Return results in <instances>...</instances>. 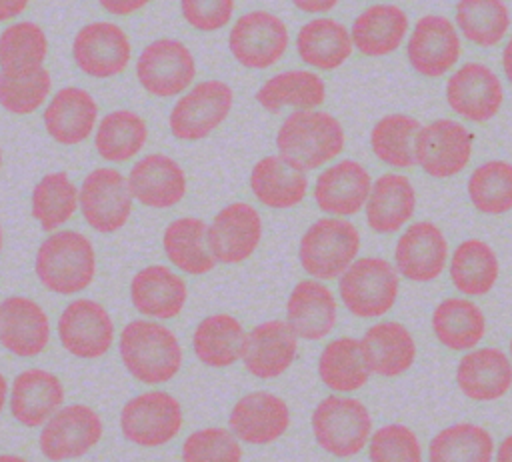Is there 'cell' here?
Returning <instances> with one entry per match:
<instances>
[{
  "label": "cell",
  "instance_id": "cell-1",
  "mask_svg": "<svg viewBox=\"0 0 512 462\" xmlns=\"http://www.w3.org/2000/svg\"><path fill=\"white\" fill-rule=\"evenodd\" d=\"M118 352L128 374L144 384L168 382L182 368V346L160 322H128L120 332Z\"/></svg>",
  "mask_w": 512,
  "mask_h": 462
},
{
  "label": "cell",
  "instance_id": "cell-2",
  "mask_svg": "<svg viewBox=\"0 0 512 462\" xmlns=\"http://www.w3.org/2000/svg\"><path fill=\"white\" fill-rule=\"evenodd\" d=\"M278 154L304 172L334 160L344 148V128L328 112L294 110L278 128Z\"/></svg>",
  "mask_w": 512,
  "mask_h": 462
},
{
  "label": "cell",
  "instance_id": "cell-3",
  "mask_svg": "<svg viewBox=\"0 0 512 462\" xmlns=\"http://www.w3.org/2000/svg\"><path fill=\"white\" fill-rule=\"evenodd\" d=\"M36 276L40 284L62 296H72L90 286L96 276L92 242L76 230L50 234L36 252Z\"/></svg>",
  "mask_w": 512,
  "mask_h": 462
},
{
  "label": "cell",
  "instance_id": "cell-4",
  "mask_svg": "<svg viewBox=\"0 0 512 462\" xmlns=\"http://www.w3.org/2000/svg\"><path fill=\"white\" fill-rule=\"evenodd\" d=\"M372 432L368 408L352 396H326L312 412L316 444L336 456L352 458L364 450Z\"/></svg>",
  "mask_w": 512,
  "mask_h": 462
},
{
  "label": "cell",
  "instance_id": "cell-5",
  "mask_svg": "<svg viewBox=\"0 0 512 462\" xmlns=\"http://www.w3.org/2000/svg\"><path fill=\"white\" fill-rule=\"evenodd\" d=\"M360 250L358 228L346 218H320L300 238V264L318 280L340 278Z\"/></svg>",
  "mask_w": 512,
  "mask_h": 462
},
{
  "label": "cell",
  "instance_id": "cell-6",
  "mask_svg": "<svg viewBox=\"0 0 512 462\" xmlns=\"http://www.w3.org/2000/svg\"><path fill=\"white\" fill-rule=\"evenodd\" d=\"M400 280L394 266L378 256L358 258L340 276L338 294L358 318H378L392 310Z\"/></svg>",
  "mask_w": 512,
  "mask_h": 462
},
{
  "label": "cell",
  "instance_id": "cell-7",
  "mask_svg": "<svg viewBox=\"0 0 512 462\" xmlns=\"http://www.w3.org/2000/svg\"><path fill=\"white\" fill-rule=\"evenodd\" d=\"M232 88L222 80H204L182 94L170 110L168 126L174 138L196 142L212 134L230 114Z\"/></svg>",
  "mask_w": 512,
  "mask_h": 462
},
{
  "label": "cell",
  "instance_id": "cell-8",
  "mask_svg": "<svg viewBox=\"0 0 512 462\" xmlns=\"http://www.w3.org/2000/svg\"><path fill=\"white\" fill-rule=\"evenodd\" d=\"M120 430L132 444L144 448L164 446L182 430L180 402L162 390L142 392L124 404Z\"/></svg>",
  "mask_w": 512,
  "mask_h": 462
},
{
  "label": "cell",
  "instance_id": "cell-9",
  "mask_svg": "<svg viewBox=\"0 0 512 462\" xmlns=\"http://www.w3.org/2000/svg\"><path fill=\"white\" fill-rule=\"evenodd\" d=\"M288 28L272 12L252 10L242 14L228 34L234 60L248 70H266L288 50Z\"/></svg>",
  "mask_w": 512,
  "mask_h": 462
},
{
  "label": "cell",
  "instance_id": "cell-10",
  "mask_svg": "<svg viewBox=\"0 0 512 462\" xmlns=\"http://www.w3.org/2000/svg\"><path fill=\"white\" fill-rule=\"evenodd\" d=\"M134 194L116 168H94L80 186V212L90 228L112 234L124 228L132 212Z\"/></svg>",
  "mask_w": 512,
  "mask_h": 462
},
{
  "label": "cell",
  "instance_id": "cell-11",
  "mask_svg": "<svg viewBox=\"0 0 512 462\" xmlns=\"http://www.w3.org/2000/svg\"><path fill=\"white\" fill-rule=\"evenodd\" d=\"M196 76V60L186 44L174 38L150 42L136 60L140 86L158 98H172L184 92Z\"/></svg>",
  "mask_w": 512,
  "mask_h": 462
},
{
  "label": "cell",
  "instance_id": "cell-12",
  "mask_svg": "<svg viewBox=\"0 0 512 462\" xmlns=\"http://www.w3.org/2000/svg\"><path fill=\"white\" fill-rule=\"evenodd\" d=\"M472 148L474 136L464 124L440 118L420 128L416 164L432 178H452L468 166Z\"/></svg>",
  "mask_w": 512,
  "mask_h": 462
},
{
  "label": "cell",
  "instance_id": "cell-13",
  "mask_svg": "<svg viewBox=\"0 0 512 462\" xmlns=\"http://www.w3.org/2000/svg\"><path fill=\"white\" fill-rule=\"evenodd\" d=\"M102 430V418L94 408L68 404L42 426L38 438L40 452L48 460L80 458L100 442Z\"/></svg>",
  "mask_w": 512,
  "mask_h": 462
},
{
  "label": "cell",
  "instance_id": "cell-14",
  "mask_svg": "<svg viewBox=\"0 0 512 462\" xmlns=\"http://www.w3.org/2000/svg\"><path fill=\"white\" fill-rule=\"evenodd\" d=\"M58 336L66 352L82 360L102 358L114 342L108 310L90 298L72 300L58 318Z\"/></svg>",
  "mask_w": 512,
  "mask_h": 462
},
{
  "label": "cell",
  "instance_id": "cell-15",
  "mask_svg": "<svg viewBox=\"0 0 512 462\" xmlns=\"http://www.w3.org/2000/svg\"><path fill=\"white\" fill-rule=\"evenodd\" d=\"M72 56L84 74L92 78H112L126 70L132 44L118 24L98 20L78 30L72 42Z\"/></svg>",
  "mask_w": 512,
  "mask_h": 462
},
{
  "label": "cell",
  "instance_id": "cell-16",
  "mask_svg": "<svg viewBox=\"0 0 512 462\" xmlns=\"http://www.w3.org/2000/svg\"><path fill=\"white\" fill-rule=\"evenodd\" d=\"M446 102L460 118L482 124L500 112L504 88L492 68L468 62L448 78Z\"/></svg>",
  "mask_w": 512,
  "mask_h": 462
},
{
  "label": "cell",
  "instance_id": "cell-17",
  "mask_svg": "<svg viewBox=\"0 0 512 462\" xmlns=\"http://www.w3.org/2000/svg\"><path fill=\"white\" fill-rule=\"evenodd\" d=\"M460 52L462 44L456 26L440 14L418 18L406 46L410 66L424 78L444 76L456 66Z\"/></svg>",
  "mask_w": 512,
  "mask_h": 462
},
{
  "label": "cell",
  "instance_id": "cell-18",
  "mask_svg": "<svg viewBox=\"0 0 512 462\" xmlns=\"http://www.w3.org/2000/svg\"><path fill=\"white\" fill-rule=\"evenodd\" d=\"M396 270L412 282L436 280L448 262V242L444 232L428 220L410 224L396 242Z\"/></svg>",
  "mask_w": 512,
  "mask_h": 462
},
{
  "label": "cell",
  "instance_id": "cell-19",
  "mask_svg": "<svg viewBox=\"0 0 512 462\" xmlns=\"http://www.w3.org/2000/svg\"><path fill=\"white\" fill-rule=\"evenodd\" d=\"M296 352L298 336L292 326L284 320H266L246 334L242 362L252 376L270 380L292 366Z\"/></svg>",
  "mask_w": 512,
  "mask_h": 462
},
{
  "label": "cell",
  "instance_id": "cell-20",
  "mask_svg": "<svg viewBox=\"0 0 512 462\" xmlns=\"http://www.w3.org/2000/svg\"><path fill=\"white\" fill-rule=\"evenodd\" d=\"M208 236L218 262L240 264L248 260L260 244V214L248 202H232L214 216Z\"/></svg>",
  "mask_w": 512,
  "mask_h": 462
},
{
  "label": "cell",
  "instance_id": "cell-21",
  "mask_svg": "<svg viewBox=\"0 0 512 462\" xmlns=\"http://www.w3.org/2000/svg\"><path fill=\"white\" fill-rule=\"evenodd\" d=\"M230 430L246 444L264 446L278 440L290 426L288 404L266 390L242 396L230 410Z\"/></svg>",
  "mask_w": 512,
  "mask_h": 462
},
{
  "label": "cell",
  "instance_id": "cell-22",
  "mask_svg": "<svg viewBox=\"0 0 512 462\" xmlns=\"http://www.w3.org/2000/svg\"><path fill=\"white\" fill-rule=\"evenodd\" d=\"M372 178L356 160H340L328 166L314 184L316 206L332 216L358 214L370 196Z\"/></svg>",
  "mask_w": 512,
  "mask_h": 462
},
{
  "label": "cell",
  "instance_id": "cell-23",
  "mask_svg": "<svg viewBox=\"0 0 512 462\" xmlns=\"http://www.w3.org/2000/svg\"><path fill=\"white\" fill-rule=\"evenodd\" d=\"M2 346L20 358H34L50 342V320L42 306L26 296H8L0 306Z\"/></svg>",
  "mask_w": 512,
  "mask_h": 462
},
{
  "label": "cell",
  "instance_id": "cell-24",
  "mask_svg": "<svg viewBox=\"0 0 512 462\" xmlns=\"http://www.w3.org/2000/svg\"><path fill=\"white\" fill-rule=\"evenodd\" d=\"M134 200L148 208H172L186 194V174L182 166L160 152L140 158L128 174Z\"/></svg>",
  "mask_w": 512,
  "mask_h": 462
},
{
  "label": "cell",
  "instance_id": "cell-25",
  "mask_svg": "<svg viewBox=\"0 0 512 462\" xmlns=\"http://www.w3.org/2000/svg\"><path fill=\"white\" fill-rule=\"evenodd\" d=\"M42 118L52 140L76 146L92 134L98 120V104L84 88L64 86L50 98Z\"/></svg>",
  "mask_w": 512,
  "mask_h": 462
},
{
  "label": "cell",
  "instance_id": "cell-26",
  "mask_svg": "<svg viewBox=\"0 0 512 462\" xmlns=\"http://www.w3.org/2000/svg\"><path fill=\"white\" fill-rule=\"evenodd\" d=\"M64 404V386L48 370L30 368L20 372L10 390V412L28 428L46 424Z\"/></svg>",
  "mask_w": 512,
  "mask_h": 462
},
{
  "label": "cell",
  "instance_id": "cell-27",
  "mask_svg": "<svg viewBox=\"0 0 512 462\" xmlns=\"http://www.w3.org/2000/svg\"><path fill=\"white\" fill-rule=\"evenodd\" d=\"M338 320V304L334 292L316 280H300L286 302V322L298 338L322 340Z\"/></svg>",
  "mask_w": 512,
  "mask_h": 462
},
{
  "label": "cell",
  "instance_id": "cell-28",
  "mask_svg": "<svg viewBox=\"0 0 512 462\" xmlns=\"http://www.w3.org/2000/svg\"><path fill=\"white\" fill-rule=\"evenodd\" d=\"M186 282L164 264H150L134 274L130 282L132 306L150 318H176L186 306Z\"/></svg>",
  "mask_w": 512,
  "mask_h": 462
},
{
  "label": "cell",
  "instance_id": "cell-29",
  "mask_svg": "<svg viewBox=\"0 0 512 462\" xmlns=\"http://www.w3.org/2000/svg\"><path fill=\"white\" fill-rule=\"evenodd\" d=\"M456 384L470 400H498L512 386V360L498 348L472 350L458 362Z\"/></svg>",
  "mask_w": 512,
  "mask_h": 462
},
{
  "label": "cell",
  "instance_id": "cell-30",
  "mask_svg": "<svg viewBox=\"0 0 512 462\" xmlns=\"http://www.w3.org/2000/svg\"><path fill=\"white\" fill-rule=\"evenodd\" d=\"M250 188L256 200L274 210L298 206L308 192L304 170L288 162L284 156H264L250 172Z\"/></svg>",
  "mask_w": 512,
  "mask_h": 462
},
{
  "label": "cell",
  "instance_id": "cell-31",
  "mask_svg": "<svg viewBox=\"0 0 512 462\" xmlns=\"http://www.w3.org/2000/svg\"><path fill=\"white\" fill-rule=\"evenodd\" d=\"M366 364L372 374L394 378L416 360V342L400 322H376L360 338Z\"/></svg>",
  "mask_w": 512,
  "mask_h": 462
},
{
  "label": "cell",
  "instance_id": "cell-32",
  "mask_svg": "<svg viewBox=\"0 0 512 462\" xmlns=\"http://www.w3.org/2000/svg\"><path fill=\"white\" fill-rule=\"evenodd\" d=\"M416 210V190L404 174L388 172L374 180L366 202V224L378 234L398 232Z\"/></svg>",
  "mask_w": 512,
  "mask_h": 462
},
{
  "label": "cell",
  "instance_id": "cell-33",
  "mask_svg": "<svg viewBox=\"0 0 512 462\" xmlns=\"http://www.w3.org/2000/svg\"><path fill=\"white\" fill-rule=\"evenodd\" d=\"M210 226L196 216L172 220L162 234V246L168 260L182 272L202 276L214 270L216 256L210 246Z\"/></svg>",
  "mask_w": 512,
  "mask_h": 462
},
{
  "label": "cell",
  "instance_id": "cell-34",
  "mask_svg": "<svg viewBox=\"0 0 512 462\" xmlns=\"http://www.w3.org/2000/svg\"><path fill=\"white\" fill-rule=\"evenodd\" d=\"M408 34V16L396 4H372L352 24L354 48L370 58L388 56Z\"/></svg>",
  "mask_w": 512,
  "mask_h": 462
},
{
  "label": "cell",
  "instance_id": "cell-35",
  "mask_svg": "<svg viewBox=\"0 0 512 462\" xmlns=\"http://www.w3.org/2000/svg\"><path fill=\"white\" fill-rule=\"evenodd\" d=\"M352 32L334 18H314L296 36V50L304 64L316 70H336L352 54Z\"/></svg>",
  "mask_w": 512,
  "mask_h": 462
},
{
  "label": "cell",
  "instance_id": "cell-36",
  "mask_svg": "<svg viewBox=\"0 0 512 462\" xmlns=\"http://www.w3.org/2000/svg\"><path fill=\"white\" fill-rule=\"evenodd\" d=\"M436 340L454 352L472 350L486 334V316L468 298H446L432 312Z\"/></svg>",
  "mask_w": 512,
  "mask_h": 462
},
{
  "label": "cell",
  "instance_id": "cell-37",
  "mask_svg": "<svg viewBox=\"0 0 512 462\" xmlns=\"http://www.w3.org/2000/svg\"><path fill=\"white\" fill-rule=\"evenodd\" d=\"M246 332L232 314H210L194 328L192 348L196 358L210 368L232 366L242 358Z\"/></svg>",
  "mask_w": 512,
  "mask_h": 462
},
{
  "label": "cell",
  "instance_id": "cell-38",
  "mask_svg": "<svg viewBox=\"0 0 512 462\" xmlns=\"http://www.w3.org/2000/svg\"><path fill=\"white\" fill-rule=\"evenodd\" d=\"M326 98L324 80L308 70H288L268 78L256 92L258 104L276 114L284 108L312 110Z\"/></svg>",
  "mask_w": 512,
  "mask_h": 462
},
{
  "label": "cell",
  "instance_id": "cell-39",
  "mask_svg": "<svg viewBox=\"0 0 512 462\" xmlns=\"http://www.w3.org/2000/svg\"><path fill=\"white\" fill-rule=\"evenodd\" d=\"M500 274L498 256L490 244L478 238L460 242L450 258V280L464 296L488 294Z\"/></svg>",
  "mask_w": 512,
  "mask_h": 462
},
{
  "label": "cell",
  "instance_id": "cell-40",
  "mask_svg": "<svg viewBox=\"0 0 512 462\" xmlns=\"http://www.w3.org/2000/svg\"><path fill=\"white\" fill-rule=\"evenodd\" d=\"M370 374L362 344L356 338L330 340L320 352L318 376L334 392H356L368 382Z\"/></svg>",
  "mask_w": 512,
  "mask_h": 462
},
{
  "label": "cell",
  "instance_id": "cell-41",
  "mask_svg": "<svg viewBox=\"0 0 512 462\" xmlns=\"http://www.w3.org/2000/svg\"><path fill=\"white\" fill-rule=\"evenodd\" d=\"M148 140V126L144 118L132 110H114L106 114L94 136V148L100 158L108 162H128Z\"/></svg>",
  "mask_w": 512,
  "mask_h": 462
},
{
  "label": "cell",
  "instance_id": "cell-42",
  "mask_svg": "<svg viewBox=\"0 0 512 462\" xmlns=\"http://www.w3.org/2000/svg\"><path fill=\"white\" fill-rule=\"evenodd\" d=\"M422 124L408 114H388L370 132V146L376 158L392 168L416 164V140Z\"/></svg>",
  "mask_w": 512,
  "mask_h": 462
},
{
  "label": "cell",
  "instance_id": "cell-43",
  "mask_svg": "<svg viewBox=\"0 0 512 462\" xmlns=\"http://www.w3.org/2000/svg\"><path fill=\"white\" fill-rule=\"evenodd\" d=\"M48 56V38L44 30L30 20L14 22L0 36L2 74H28L44 66Z\"/></svg>",
  "mask_w": 512,
  "mask_h": 462
},
{
  "label": "cell",
  "instance_id": "cell-44",
  "mask_svg": "<svg viewBox=\"0 0 512 462\" xmlns=\"http://www.w3.org/2000/svg\"><path fill=\"white\" fill-rule=\"evenodd\" d=\"M456 26L468 42L492 48L508 34L510 10L504 0H458Z\"/></svg>",
  "mask_w": 512,
  "mask_h": 462
},
{
  "label": "cell",
  "instance_id": "cell-45",
  "mask_svg": "<svg viewBox=\"0 0 512 462\" xmlns=\"http://www.w3.org/2000/svg\"><path fill=\"white\" fill-rule=\"evenodd\" d=\"M494 456L490 432L478 424L460 422L440 430L428 446L432 462H488Z\"/></svg>",
  "mask_w": 512,
  "mask_h": 462
},
{
  "label": "cell",
  "instance_id": "cell-46",
  "mask_svg": "<svg viewBox=\"0 0 512 462\" xmlns=\"http://www.w3.org/2000/svg\"><path fill=\"white\" fill-rule=\"evenodd\" d=\"M80 204L76 184L66 172H50L42 176L32 190V216L46 232L66 224Z\"/></svg>",
  "mask_w": 512,
  "mask_h": 462
},
{
  "label": "cell",
  "instance_id": "cell-47",
  "mask_svg": "<svg viewBox=\"0 0 512 462\" xmlns=\"http://www.w3.org/2000/svg\"><path fill=\"white\" fill-rule=\"evenodd\" d=\"M468 198L472 206L488 216L512 210V164L490 160L480 164L468 178Z\"/></svg>",
  "mask_w": 512,
  "mask_h": 462
},
{
  "label": "cell",
  "instance_id": "cell-48",
  "mask_svg": "<svg viewBox=\"0 0 512 462\" xmlns=\"http://www.w3.org/2000/svg\"><path fill=\"white\" fill-rule=\"evenodd\" d=\"M52 90V76L42 66L28 74H0V102L4 110L24 116L38 110Z\"/></svg>",
  "mask_w": 512,
  "mask_h": 462
},
{
  "label": "cell",
  "instance_id": "cell-49",
  "mask_svg": "<svg viewBox=\"0 0 512 462\" xmlns=\"http://www.w3.org/2000/svg\"><path fill=\"white\" fill-rule=\"evenodd\" d=\"M240 438L226 428H202L192 432L182 444V460L186 462H240Z\"/></svg>",
  "mask_w": 512,
  "mask_h": 462
},
{
  "label": "cell",
  "instance_id": "cell-50",
  "mask_svg": "<svg viewBox=\"0 0 512 462\" xmlns=\"http://www.w3.org/2000/svg\"><path fill=\"white\" fill-rule=\"evenodd\" d=\"M368 458L374 462H420L422 446L408 426L384 424L370 436Z\"/></svg>",
  "mask_w": 512,
  "mask_h": 462
},
{
  "label": "cell",
  "instance_id": "cell-51",
  "mask_svg": "<svg viewBox=\"0 0 512 462\" xmlns=\"http://www.w3.org/2000/svg\"><path fill=\"white\" fill-rule=\"evenodd\" d=\"M180 10L194 30L216 32L230 22L234 0H180Z\"/></svg>",
  "mask_w": 512,
  "mask_h": 462
},
{
  "label": "cell",
  "instance_id": "cell-52",
  "mask_svg": "<svg viewBox=\"0 0 512 462\" xmlns=\"http://www.w3.org/2000/svg\"><path fill=\"white\" fill-rule=\"evenodd\" d=\"M98 2L112 16H128L144 8L150 0H98Z\"/></svg>",
  "mask_w": 512,
  "mask_h": 462
},
{
  "label": "cell",
  "instance_id": "cell-53",
  "mask_svg": "<svg viewBox=\"0 0 512 462\" xmlns=\"http://www.w3.org/2000/svg\"><path fill=\"white\" fill-rule=\"evenodd\" d=\"M340 0H292V4L306 14H324L338 6Z\"/></svg>",
  "mask_w": 512,
  "mask_h": 462
},
{
  "label": "cell",
  "instance_id": "cell-54",
  "mask_svg": "<svg viewBox=\"0 0 512 462\" xmlns=\"http://www.w3.org/2000/svg\"><path fill=\"white\" fill-rule=\"evenodd\" d=\"M28 6V0H2L0 4V20L8 22L16 16H20Z\"/></svg>",
  "mask_w": 512,
  "mask_h": 462
},
{
  "label": "cell",
  "instance_id": "cell-55",
  "mask_svg": "<svg viewBox=\"0 0 512 462\" xmlns=\"http://www.w3.org/2000/svg\"><path fill=\"white\" fill-rule=\"evenodd\" d=\"M496 460L498 462H512V434H508L500 446L496 448Z\"/></svg>",
  "mask_w": 512,
  "mask_h": 462
},
{
  "label": "cell",
  "instance_id": "cell-56",
  "mask_svg": "<svg viewBox=\"0 0 512 462\" xmlns=\"http://www.w3.org/2000/svg\"><path fill=\"white\" fill-rule=\"evenodd\" d=\"M502 68H504L506 80L512 84V36L508 38V42L504 46V52H502Z\"/></svg>",
  "mask_w": 512,
  "mask_h": 462
},
{
  "label": "cell",
  "instance_id": "cell-57",
  "mask_svg": "<svg viewBox=\"0 0 512 462\" xmlns=\"http://www.w3.org/2000/svg\"><path fill=\"white\" fill-rule=\"evenodd\" d=\"M510 358H512V338H510Z\"/></svg>",
  "mask_w": 512,
  "mask_h": 462
}]
</instances>
